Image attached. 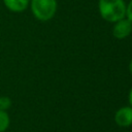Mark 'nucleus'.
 Masks as SVG:
<instances>
[{
  "label": "nucleus",
  "mask_w": 132,
  "mask_h": 132,
  "mask_svg": "<svg viewBox=\"0 0 132 132\" xmlns=\"http://www.w3.org/2000/svg\"><path fill=\"white\" fill-rule=\"evenodd\" d=\"M10 124V119L9 116L6 111L0 110V132H4L7 130Z\"/></svg>",
  "instance_id": "nucleus-6"
},
{
  "label": "nucleus",
  "mask_w": 132,
  "mask_h": 132,
  "mask_svg": "<svg viewBox=\"0 0 132 132\" xmlns=\"http://www.w3.org/2000/svg\"><path fill=\"white\" fill-rule=\"evenodd\" d=\"M30 7L33 15L42 22L51 20L57 10L56 0H31Z\"/></svg>",
  "instance_id": "nucleus-2"
},
{
  "label": "nucleus",
  "mask_w": 132,
  "mask_h": 132,
  "mask_svg": "<svg viewBox=\"0 0 132 132\" xmlns=\"http://www.w3.org/2000/svg\"><path fill=\"white\" fill-rule=\"evenodd\" d=\"M3 3L12 12H22L29 6V0H3Z\"/></svg>",
  "instance_id": "nucleus-5"
},
{
  "label": "nucleus",
  "mask_w": 132,
  "mask_h": 132,
  "mask_svg": "<svg viewBox=\"0 0 132 132\" xmlns=\"http://www.w3.org/2000/svg\"><path fill=\"white\" fill-rule=\"evenodd\" d=\"M129 70H130V73L132 75V60L130 61V64H129Z\"/></svg>",
  "instance_id": "nucleus-10"
},
{
  "label": "nucleus",
  "mask_w": 132,
  "mask_h": 132,
  "mask_svg": "<svg viewBox=\"0 0 132 132\" xmlns=\"http://www.w3.org/2000/svg\"><path fill=\"white\" fill-rule=\"evenodd\" d=\"M100 15L107 22L114 23L126 15V4L124 0H99Z\"/></svg>",
  "instance_id": "nucleus-1"
},
{
  "label": "nucleus",
  "mask_w": 132,
  "mask_h": 132,
  "mask_svg": "<svg viewBox=\"0 0 132 132\" xmlns=\"http://www.w3.org/2000/svg\"><path fill=\"white\" fill-rule=\"evenodd\" d=\"M128 99H129V103H130V106L132 107V88L129 92V96H128Z\"/></svg>",
  "instance_id": "nucleus-9"
},
{
  "label": "nucleus",
  "mask_w": 132,
  "mask_h": 132,
  "mask_svg": "<svg viewBox=\"0 0 132 132\" xmlns=\"http://www.w3.org/2000/svg\"><path fill=\"white\" fill-rule=\"evenodd\" d=\"M11 106V100L7 96H0V110L6 111Z\"/></svg>",
  "instance_id": "nucleus-7"
},
{
  "label": "nucleus",
  "mask_w": 132,
  "mask_h": 132,
  "mask_svg": "<svg viewBox=\"0 0 132 132\" xmlns=\"http://www.w3.org/2000/svg\"><path fill=\"white\" fill-rule=\"evenodd\" d=\"M132 31V23L128 19H121L114 22L112 28V34L118 39L126 38Z\"/></svg>",
  "instance_id": "nucleus-3"
},
{
  "label": "nucleus",
  "mask_w": 132,
  "mask_h": 132,
  "mask_svg": "<svg viewBox=\"0 0 132 132\" xmlns=\"http://www.w3.org/2000/svg\"><path fill=\"white\" fill-rule=\"evenodd\" d=\"M114 121L120 127H129L132 125V107H121L114 114Z\"/></svg>",
  "instance_id": "nucleus-4"
},
{
  "label": "nucleus",
  "mask_w": 132,
  "mask_h": 132,
  "mask_svg": "<svg viewBox=\"0 0 132 132\" xmlns=\"http://www.w3.org/2000/svg\"><path fill=\"white\" fill-rule=\"evenodd\" d=\"M126 16L127 19L132 23V0L129 2V4L126 6Z\"/></svg>",
  "instance_id": "nucleus-8"
}]
</instances>
